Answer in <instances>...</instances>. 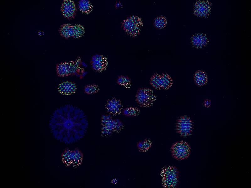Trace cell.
<instances>
[{
  "mask_svg": "<svg viewBox=\"0 0 251 188\" xmlns=\"http://www.w3.org/2000/svg\"><path fill=\"white\" fill-rule=\"evenodd\" d=\"M88 125L84 112L70 104L56 109L51 115L48 124L54 138L66 144H72L82 139Z\"/></svg>",
  "mask_w": 251,
  "mask_h": 188,
  "instance_id": "obj_1",
  "label": "cell"
},
{
  "mask_svg": "<svg viewBox=\"0 0 251 188\" xmlns=\"http://www.w3.org/2000/svg\"><path fill=\"white\" fill-rule=\"evenodd\" d=\"M179 173L178 169L175 166L164 167L160 173L162 186L165 188L177 187L180 182Z\"/></svg>",
  "mask_w": 251,
  "mask_h": 188,
  "instance_id": "obj_2",
  "label": "cell"
},
{
  "mask_svg": "<svg viewBox=\"0 0 251 188\" xmlns=\"http://www.w3.org/2000/svg\"><path fill=\"white\" fill-rule=\"evenodd\" d=\"M101 134L103 136L110 135L114 132H119L124 125L119 119H114L111 115H103L101 117Z\"/></svg>",
  "mask_w": 251,
  "mask_h": 188,
  "instance_id": "obj_3",
  "label": "cell"
},
{
  "mask_svg": "<svg viewBox=\"0 0 251 188\" xmlns=\"http://www.w3.org/2000/svg\"><path fill=\"white\" fill-rule=\"evenodd\" d=\"M143 24L141 17L138 15H131L123 21L121 27L127 34L135 37L140 34Z\"/></svg>",
  "mask_w": 251,
  "mask_h": 188,
  "instance_id": "obj_4",
  "label": "cell"
},
{
  "mask_svg": "<svg viewBox=\"0 0 251 188\" xmlns=\"http://www.w3.org/2000/svg\"><path fill=\"white\" fill-rule=\"evenodd\" d=\"M157 97L150 88L143 87L139 88L135 95V101L140 107H148L153 106Z\"/></svg>",
  "mask_w": 251,
  "mask_h": 188,
  "instance_id": "obj_5",
  "label": "cell"
},
{
  "mask_svg": "<svg viewBox=\"0 0 251 188\" xmlns=\"http://www.w3.org/2000/svg\"><path fill=\"white\" fill-rule=\"evenodd\" d=\"M81 64L72 61L58 63L56 66L57 74L59 77H64L75 75L81 77V74L84 71L81 70Z\"/></svg>",
  "mask_w": 251,
  "mask_h": 188,
  "instance_id": "obj_6",
  "label": "cell"
},
{
  "mask_svg": "<svg viewBox=\"0 0 251 188\" xmlns=\"http://www.w3.org/2000/svg\"><path fill=\"white\" fill-rule=\"evenodd\" d=\"M83 156V152L78 148L74 150L66 149L61 155L62 160L66 165L75 167L82 164Z\"/></svg>",
  "mask_w": 251,
  "mask_h": 188,
  "instance_id": "obj_7",
  "label": "cell"
},
{
  "mask_svg": "<svg viewBox=\"0 0 251 188\" xmlns=\"http://www.w3.org/2000/svg\"><path fill=\"white\" fill-rule=\"evenodd\" d=\"M61 36L66 39L70 37L79 38L83 37L85 31L83 27L79 24H64L58 30Z\"/></svg>",
  "mask_w": 251,
  "mask_h": 188,
  "instance_id": "obj_8",
  "label": "cell"
},
{
  "mask_svg": "<svg viewBox=\"0 0 251 188\" xmlns=\"http://www.w3.org/2000/svg\"><path fill=\"white\" fill-rule=\"evenodd\" d=\"M172 157L178 160L186 159L190 155L191 148L189 144L183 141L173 144L170 148Z\"/></svg>",
  "mask_w": 251,
  "mask_h": 188,
  "instance_id": "obj_9",
  "label": "cell"
},
{
  "mask_svg": "<svg viewBox=\"0 0 251 188\" xmlns=\"http://www.w3.org/2000/svg\"><path fill=\"white\" fill-rule=\"evenodd\" d=\"M211 3L208 1H198L194 6V14L199 17H207L211 12Z\"/></svg>",
  "mask_w": 251,
  "mask_h": 188,
  "instance_id": "obj_10",
  "label": "cell"
},
{
  "mask_svg": "<svg viewBox=\"0 0 251 188\" xmlns=\"http://www.w3.org/2000/svg\"><path fill=\"white\" fill-rule=\"evenodd\" d=\"M61 11L64 17L71 20L75 18L77 10L74 2L72 0H64L61 7Z\"/></svg>",
  "mask_w": 251,
  "mask_h": 188,
  "instance_id": "obj_11",
  "label": "cell"
},
{
  "mask_svg": "<svg viewBox=\"0 0 251 188\" xmlns=\"http://www.w3.org/2000/svg\"><path fill=\"white\" fill-rule=\"evenodd\" d=\"M107 58L102 55L96 54L91 58L90 64L92 69L98 72L105 70L108 66Z\"/></svg>",
  "mask_w": 251,
  "mask_h": 188,
  "instance_id": "obj_12",
  "label": "cell"
},
{
  "mask_svg": "<svg viewBox=\"0 0 251 188\" xmlns=\"http://www.w3.org/2000/svg\"><path fill=\"white\" fill-rule=\"evenodd\" d=\"M105 107L107 112L113 115L120 114L123 107L120 100L115 98L108 100Z\"/></svg>",
  "mask_w": 251,
  "mask_h": 188,
  "instance_id": "obj_13",
  "label": "cell"
},
{
  "mask_svg": "<svg viewBox=\"0 0 251 188\" xmlns=\"http://www.w3.org/2000/svg\"><path fill=\"white\" fill-rule=\"evenodd\" d=\"M209 42L206 35L203 33H198L193 35L191 38V43L192 46L196 48L206 46Z\"/></svg>",
  "mask_w": 251,
  "mask_h": 188,
  "instance_id": "obj_14",
  "label": "cell"
},
{
  "mask_svg": "<svg viewBox=\"0 0 251 188\" xmlns=\"http://www.w3.org/2000/svg\"><path fill=\"white\" fill-rule=\"evenodd\" d=\"M76 84L72 81H67L60 83L58 87L60 93L63 95H69L75 93L77 90Z\"/></svg>",
  "mask_w": 251,
  "mask_h": 188,
  "instance_id": "obj_15",
  "label": "cell"
},
{
  "mask_svg": "<svg viewBox=\"0 0 251 188\" xmlns=\"http://www.w3.org/2000/svg\"><path fill=\"white\" fill-rule=\"evenodd\" d=\"M195 84L199 86L206 85L208 82V77L206 72L202 70H198L194 75Z\"/></svg>",
  "mask_w": 251,
  "mask_h": 188,
  "instance_id": "obj_16",
  "label": "cell"
},
{
  "mask_svg": "<svg viewBox=\"0 0 251 188\" xmlns=\"http://www.w3.org/2000/svg\"><path fill=\"white\" fill-rule=\"evenodd\" d=\"M93 5L88 0H80L78 3V8L83 14H88L93 10Z\"/></svg>",
  "mask_w": 251,
  "mask_h": 188,
  "instance_id": "obj_17",
  "label": "cell"
},
{
  "mask_svg": "<svg viewBox=\"0 0 251 188\" xmlns=\"http://www.w3.org/2000/svg\"><path fill=\"white\" fill-rule=\"evenodd\" d=\"M161 88L165 90H168L173 84V79L166 72L161 75Z\"/></svg>",
  "mask_w": 251,
  "mask_h": 188,
  "instance_id": "obj_18",
  "label": "cell"
},
{
  "mask_svg": "<svg viewBox=\"0 0 251 188\" xmlns=\"http://www.w3.org/2000/svg\"><path fill=\"white\" fill-rule=\"evenodd\" d=\"M161 75L155 72L150 77L149 82L152 87L155 90H159L161 88Z\"/></svg>",
  "mask_w": 251,
  "mask_h": 188,
  "instance_id": "obj_19",
  "label": "cell"
},
{
  "mask_svg": "<svg viewBox=\"0 0 251 188\" xmlns=\"http://www.w3.org/2000/svg\"><path fill=\"white\" fill-rule=\"evenodd\" d=\"M167 20L165 17L163 15L158 16L154 19L153 25L157 29H162L166 26Z\"/></svg>",
  "mask_w": 251,
  "mask_h": 188,
  "instance_id": "obj_20",
  "label": "cell"
},
{
  "mask_svg": "<svg viewBox=\"0 0 251 188\" xmlns=\"http://www.w3.org/2000/svg\"><path fill=\"white\" fill-rule=\"evenodd\" d=\"M117 83L126 88H129L131 86V81L127 76L121 75L118 76L116 81Z\"/></svg>",
  "mask_w": 251,
  "mask_h": 188,
  "instance_id": "obj_21",
  "label": "cell"
},
{
  "mask_svg": "<svg viewBox=\"0 0 251 188\" xmlns=\"http://www.w3.org/2000/svg\"><path fill=\"white\" fill-rule=\"evenodd\" d=\"M123 115L126 117H134L139 115L140 110L136 107H130L124 109L122 111Z\"/></svg>",
  "mask_w": 251,
  "mask_h": 188,
  "instance_id": "obj_22",
  "label": "cell"
},
{
  "mask_svg": "<svg viewBox=\"0 0 251 188\" xmlns=\"http://www.w3.org/2000/svg\"><path fill=\"white\" fill-rule=\"evenodd\" d=\"M99 86L95 84H88L85 86L84 87V92L87 94H94L98 92L99 90Z\"/></svg>",
  "mask_w": 251,
  "mask_h": 188,
  "instance_id": "obj_23",
  "label": "cell"
},
{
  "mask_svg": "<svg viewBox=\"0 0 251 188\" xmlns=\"http://www.w3.org/2000/svg\"><path fill=\"white\" fill-rule=\"evenodd\" d=\"M152 143L149 139L146 138L143 140V152H147L152 146Z\"/></svg>",
  "mask_w": 251,
  "mask_h": 188,
  "instance_id": "obj_24",
  "label": "cell"
},
{
  "mask_svg": "<svg viewBox=\"0 0 251 188\" xmlns=\"http://www.w3.org/2000/svg\"><path fill=\"white\" fill-rule=\"evenodd\" d=\"M177 123H189L192 122L191 118L186 116H181L179 117L176 120Z\"/></svg>",
  "mask_w": 251,
  "mask_h": 188,
  "instance_id": "obj_25",
  "label": "cell"
},
{
  "mask_svg": "<svg viewBox=\"0 0 251 188\" xmlns=\"http://www.w3.org/2000/svg\"><path fill=\"white\" fill-rule=\"evenodd\" d=\"M176 133L181 136L186 137L191 135L192 131L176 130Z\"/></svg>",
  "mask_w": 251,
  "mask_h": 188,
  "instance_id": "obj_26",
  "label": "cell"
},
{
  "mask_svg": "<svg viewBox=\"0 0 251 188\" xmlns=\"http://www.w3.org/2000/svg\"><path fill=\"white\" fill-rule=\"evenodd\" d=\"M203 105L205 107L209 108L211 105V100L208 99H205L203 102Z\"/></svg>",
  "mask_w": 251,
  "mask_h": 188,
  "instance_id": "obj_27",
  "label": "cell"
},
{
  "mask_svg": "<svg viewBox=\"0 0 251 188\" xmlns=\"http://www.w3.org/2000/svg\"><path fill=\"white\" fill-rule=\"evenodd\" d=\"M143 140L140 141L137 144V147L139 151L142 152H143Z\"/></svg>",
  "mask_w": 251,
  "mask_h": 188,
  "instance_id": "obj_28",
  "label": "cell"
},
{
  "mask_svg": "<svg viewBox=\"0 0 251 188\" xmlns=\"http://www.w3.org/2000/svg\"><path fill=\"white\" fill-rule=\"evenodd\" d=\"M111 182L113 184H116L118 182V180L116 178H113L111 180Z\"/></svg>",
  "mask_w": 251,
  "mask_h": 188,
  "instance_id": "obj_29",
  "label": "cell"
},
{
  "mask_svg": "<svg viewBox=\"0 0 251 188\" xmlns=\"http://www.w3.org/2000/svg\"><path fill=\"white\" fill-rule=\"evenodd\" d=\"M120 4L119 3H116V7H118L120 6Z\"/></svg>",
  "mask_w": 251,
  "mask_h": 188,
  "instance_id": "obj_30",
  "label": "cell"
}]
</instances>
